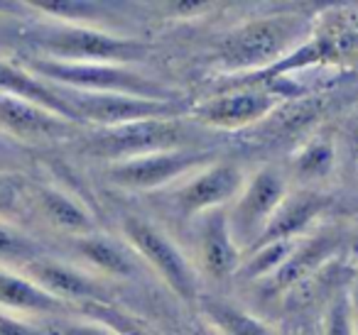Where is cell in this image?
<instances>
[{
    "label": "cell",
    "instance_id": "1",
    "mask_svg": "<svg viewBox=\"0 0 358 335\" xmlns=\"http://www.w3.org/2000/svg\"><path fill=\"white\" fill-rule=\"evenodd\" d=\"M314 17L299 13L260 15L236 25L214 47V64L231 79L260 74L309 40Z\"/></svg>",
    "mask_w": 358,
    "mask_h": 335
},
{
    "label": "cell",
    "instance_id": "2",
    "mask_svg": "<svg viewBox=\"0 0 358 335\" xmlns=\"http://www.w3.org/2000/svg\"><path fill=\"white\" fill-rule=\"evenodd\" d=\"M20 42L37 54V59L52 61H106V64H128L143 61L150 54V45L108 30L71 22L37 17L30 25L17 30Z\"/></svg>",
    "mask_w": 358,
    "mask_h": 335
},
{
    "label": "cell",
    "instance_id": "3",
    "mask_svg": "<svg viewBox=\"0 0 358 335\" xmlns=\"http://www.w3.org/2000/svg\"><path fill=\"white\" fill-rule=\"evenodd\" d=\"M201 133L204 128L192 123L185 115L182 118H152L118 125V128L86 130L81 137H76V149L89 159L115 164L157 152L211 147L209 137H204Z\"/></svg>",
    "mask_w": 358,
    "mask_h": 335
},
{
    "label": "cell",
    "instance_id": "4",
    "mask_svg": "<svg viewBox=\"0 0 358 335\" xmlns=\"http://www.w3.org/2000/svg\"><path fill=\"white\" fill-rule=\"evenodd\" d=\"M314 66H358V6L329 8L314 20L309 40L280 64L260 74L229 79L226 84L270 86L287 79L289 74H299Z\"/></svg>",
    "mask_w": 358,
    "mask_h": 335
},
{
    "label": "cell",
    "instance_id": "5",
    "mask_svg": "<svg viewBox=\"0 0 358 335\" xmlns=\"http://www.w3.org/2000/svg\"><path fill=\"white\" fill-rule=\"evenodd\" d=\"M20 64L42 81L59 89L81 94H123L152 100H179L177 91L164 81L152 79L145 71L128 64H106V61H52L37 57H22Z\"/></svg>",
    "mask_w": 358,
    "mask_h": 335
},
{
    "label": "cell",
    "instance_id": "6",
    "mask_svg": "<svg viewBox=\"0 0 358 335\" xmlns=\"http://www.w3.org/2000/svg\"><path fill=\"white\" fill-rule=\"evenodd\" d=\"M125 242L135 250V255L155 269V274L174 291L182 301L192 304L199 301V274L185 250L152 221L143 216H125L120 223Z\"/></svg>",
    "mask_w": 358,
    "mask_h": 335
},
{
    "label": "cell",
    "instance_id": "7",
    "mask_svg": "<svg viewBox=\"0 0 358 335\" xmlns=\"http://www.w3.org/2000/svg\"><path fill=\"white\" fill-rule=\"evenodd\" d=\"M285 100L287 98L270 86L226 84L214 96L192 105L189 120L214 133H243L258 128Z\"/></svg>",
    "mask_w": 358,
    "mask_h": 335
},
{
    "label": "cell",
    "instance_id": "8",
    "mask_svg": "<svg viewBox=\"0 0 358 335\" xmlns=\"http://www.w3.org/2000/svg\"><path fill=\"white\" fill-rule=\"evenodd\" d=\"M219 154L214 147L201 149H174V152H157L148 157L125 159V162L106 164V181L123 191H159L169 184L185 181L206 164L216 162Z\"/></svg>",
    "mask_w": 358,
    "mask_h": 335
},
{
    "label": "cell",
    "instance_id": "9",
    "mask_svg": "<svg viewBox=\"0 0 358 335\" xmlns=\"http://www.w3.org/2000/svg\"><path fill=\"white\" fill-rule=\"evenodd\" d=\"M289 193V177L275 164H265L250 179H245L243 191L229 206V223L234 240L243 255L260 240L268 223L282 206Z\"/></svg>",
    "mask_w": 358,
    "mask_h": 335
},
{
    "label": "cell",
    "instance_id": "10",
    "mask_svg": "<svg viewBox=\"0 0 358 335\" xmlns=\"http://www.w3.org/2000/svg\"><path fill=\"white\" fill-rule=\"evenodd\" d=\"M245 186V174L231 159H216L179 181L169 191L167 208L179 221H196L219 208H229Z\"/></svg>",
    "mask_w": 358,
    "mask_h": 335
},
{
    "label": "cell",
    "instance_id": "11",
    "mask_svg": "<svg viewBox=\"0 0 358 335\" xmlns=\"http://www.w3.org/2000/svg\"><path fill=\"white\" fill-rule=\"evenodd\" d=\"M76 118L84 128H118V125L138 123L152 118H182L189 115L182 100H152L123 94H81L64 89Z\"/></svg>",
    "mask_w": 358,
    "mask_h": 335
},
{
    "label": "cell",
    "instance_id": "12",
    "mask_svg": "<svg viewBox=\"0 0 358 335\" xmlns=\"http://www.w3.org/2000/svg\"><path fill=\"white\" fill-rule=\"evenodd\" d=\"M343 245H346V232L338 230V228H322V230H314L309 235L299 237L297 247L287 257V262L270 279L255 284L260 299H282L297 284H302L304 279H309L319 269H324L334 260H338L343 255Z\"/></svg>",
    "mask_w": 358,
    "mask_h": 335
},
{
    "label": "cell",
    "instance_id": "13",
    "mask_svg": "<svg viewBox=\"0 0 358 335\" xmlns=\"http://www.w3.org/2000/svg\"><path fill=\"white\" fill-rule=\"evenodd\" d=\"M86 130L89 128L71 123V120L42 108V105L32 103V100L0 94V133L17 140V142L47 144L59 142V140H76Z\"/></svg>",
    "mask_w": 358,
    "mask_h": 335
},
{
    "label": "cell",
    "instance_id": "14",
    "mask_svg": "<svg viewBox=\"0 0 358 335\" xmlns=\"http://www.w3.org/2000/svg\"><path fill=\"white\" fill-rule=\"evenodd\" d=\"M196 267L211 281L234 279L243 262V250L234 240L229 208H219L196 218Z\"/></svg>",
    "mask_w": 358,
    "mask_h": 335
},
{
    "label": "cell",
    "instance_id": "15",
    "mask_svg": "<svg viewBox=\"0 0 358 335\" xmlns=\"http://www.w3.org/2000/svg\"><path fill=\"white\" fill-rule=\"evenodd\" d=\"M25 271L30 279H35L45 291L57 296L69 306H94V304H110V286L101 276L89 274L69 262L55 260V257H40L32 262Z\"/></svg>",
    "mask_w": 358,
    "mask_h": 335
},
{
    "label": "cell",
    "instance_id": "16",
    "mask_svg": "<svg viewBox=\"0 0 358 335\" xmlns=\"http://www.w3.org/2000/svg\"><path fill=\"white\" fill-rule=\"evenodd\" d=\"M331 196L317 191V188L304 186L297 188V191H289L287 198L282 201V206L278 208V213L273 216V221L268 223L265 232L253 247L278 240H299V237L309 235V228L331 208Z\"/></svg>",
    "mask_w": 358,
    "mask_h": 335
},
{
    "label": "cell",
    "instance_id": "17",
    "mask_svg": "<svg viewBox=\"0 0 358 335\" xmlns=\"http://www.w3.org/2000/svg\"><path fill=\"white\" fill-rule=\"evenodd\" d=\"M32 213L40 216L50 228L71 237L99 230L89 206L79 196H74L66 188L55 186V184L32 181Z\"/></svg>",
    "mask_w": 358,
    "mask_h": 335
},
{
    "label": "cell",
    "instance_id": "18",
    "mask_svg": "<svg viewBox=\"0 0 358 335\" xmlns=\"http://www.w3.org/2000/svg\"><path fill=\"white\" fill-rule=\"evenodd\" d=\"M0 94L32 100V103L42 105V108L71 120V123H79V118H76L74 108H71L69 98H66V94H64V89L42 81L40 76L27 71L17 59L10 61L0 57Z\"/></svg>",
    "mask_w": 358,
    "mask_h": 335
},
{
    "label": "cell",
    "instance_id": "19",
    "mask_svg": "<svg viewBox=\"0 0 358 335\" xmlns=\"http://www.w3.org/2000/svg\"><path fill=\"white\" fill-rule=\"evenodd\" d=\"M71 247L76 255L96 269L101 276H113V279H133L140 274V257L128 242H118L103 232L94 230L89 235L71 237Z\"/></svg>",
    "mask_w": 358,
    "mask_h": 335
},
{
    "label": "cell",
    "instance_id": "20",
    "mask_svg": "<svg viewBox=\"0 0 358 335\" xmlns=\"http://www.w3.org/2000/svg\"><path fill=\"white\" fill-rule=\"evenodd\" d=\"M0 308L30 315H64L71 306L45 291L25 271L0 269Z\"/></svg>",
    "mask_w": 358,
    "mask_h": 335
},
{
    "label": "cell",
    "instance_id": "21",
    "mask_svg": "<svg viewBox=\"0 0 358 335\" xmlns=\"http://www.w3.org/2000/svg\"><path fill=\"white\" fill-rule=\"evenodd\" d=\"M199 306L204 311L206 323L219 330L221 335H280L270 323L231 301L199 296Z\"/></svg>",
    "mask_w": 358,
    "mask_h": 335
},
{
    "label": "cell",
    "instance_id": "22",
    "mask_svg": "<svg viewBox=\"0 0 358 335\" xmlns=\"http://www.w3.org/2000/svg\"><path fill=\"white\" fill-rule=\"evenodd\" d=\"M336 164V147L331 137H309L289 159V177L297 179L299 184H317L327 179L334 172Z\"/></svg>",
    "mask_w": 358,
    "mask_h": 335
},
{
    "label": "cell",
    "instance_id": "23",
    "mask_svg": "<svg viewBox=\"0 0 358 335\" xmlns=\"http://www.w3.org/2000/svg\"><path fill=\"white\" fill-rule=\"evenodd\" d=\"M297 242L299 240H278L253 247V250H248L243 255V262H241V269L236 276L241 281H245V284H260V281L270 279L287 262V257L292 255Z\"/></svg>",
    "mask_w": 358,
    "mask_h": 335
},
{
    "label": "cell",
    "instance_id": "24",
    "mask_svg": "<svg viewBox=\"0 0 358 335\" xmlns=\"http://www.w3.org/2000/svg\"><path fill=\"white\" fill-rule=\"evenodd\" d=\"M40 257H47V252L37 237L17 228L15 223L0 218V265L13 267V271H22Z\"/></svg>",
    "mask_w": 358,
    "mask_h": 335
},
{
    "label": "cell",
    "instance_id": "25",
    "mask_svg": "<svg viewBox=\"0 0 358 335\" xmlns=\"http://www.w3.org/2000/svg\"><path fill=\"white\" fill-rule=\"evenodd\" d=\"M32 211V181L20 172L0 169V218L15 221Z\"/></svg>",
    "mask_w": 358,
    "mask_h": 335
},
{
    "label": "cell",
    "instance_id": "26",
    "mask_svg": "<svg viewBox=\"0 0 358 335\" xmlns=\"http://www.w3.org/2000/svg\"><path fill=\"white\" fill-rule=\"evenodd\" d=\"M319 335H356L348 286L338 291V294L327 304V308H324V313H322Z\"/></svg>",
    "mask_w": 358,
    "mask_h": 335
},
{
    "label": "cell",
    "instance_id": "27",
    "mask_svg": "<svg viewBox=\"0 0 358 335\" xmlns=\"http://www.w3.org/2000/svg\"><path fill=\"white\" fill-rule=\"evenodd\" d=\"M0 335H57V330H50L45 325L27 323L13 313L0 311Z\"/></svg>",
    "mask_w": 358,
    "mask_h": 335
},
{
    "label": "cell",
    "instance_id": "28",
    "mask_svg": "<svg viewBox=\"0 0 358 335\" xmlns=\"http://www.w3.org/2000/svg\"><path fill=\"white\" fill-rule=\"evenodd\" d=\"M57 335H120V333L108 328L106 323L86 318V320H62L57 325Z\"/></svg>",
    "mask_w": 358,
    "mask_h": 335
},
{
    "label": "cell",
    "instance_id": "29",
    "mask_svg": "<svg viewBox=\"0 0 358 335\" xmlns=\"http://www.w3.org/2000/svg\"><path fill=\"white\" fill-rule=\"evenodd\" d=\"M348 296H351V313H353V328H356L358 335V274L351 279L348 284Z\"/></svg>",
    "mask_w": 358,
    "mask_h": 335
},
{
    "label": "cell",
    "instance_id": "30",
    "mask_svg": "<svg viewBox=\"0 0 358 335\" xmlns=\"http://www.w3.org/2000/svg\"><path fill=\"white\" fill-rule=\"evenodd\" d=\"M351 157H353V167L358 172V125L353 128V135H351Z\"/></svg>",
    "mask_w": 358,
    "mask_h": 335
},
{
    "label": "cell",
    "instance_id": "31",
    "mask_svg": "<svg viewBox=\"0 0 358 335\" xmlns=\"http://www.w3.org/2000/svg\"><path fill=\"white\" fill-rule=\"evenodd\" d=\"M192 335H221L216 328H211L209 323H204V325H199L196 330H192Z\"/></svg>",
    "mask_w": 358,
    "mask_h": 335
}]
</instances>
